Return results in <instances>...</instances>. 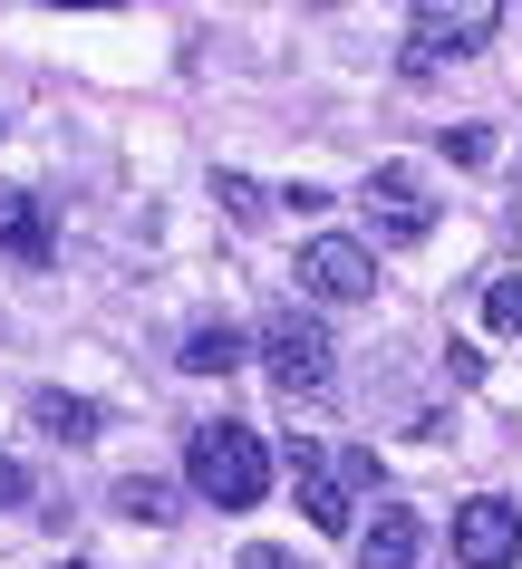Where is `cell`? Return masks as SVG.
Returning <instances> with one entry per match:
<instances>
[{
	"instance_id": "52a82bcc",
	"label": "cell",
	"mask_w": 522,
	"mask_h": 569,
	"mask_svg": "<svg viewBox=\"0 0 522 569\" xmlns=\"http://www.w3.org/2000/svg\"><path fill=\"white\" fill-rule=\"evenodd\" d=\"M290 482H301V511L319 531H358V502H348V482H338V463L319 445H290Z\"/></svg>"
},
{
	"instance_id": "9a60e30c",
	"label": "cell",
	"mask_w": 522,
	"mask_h": 569,
	"mask_svg": "<svg viewBox=\"0 0 522 569\" xmlns=\"http://www.w3.org/2000/svg\"><path fill=\"white\" fill-rule=\"evenodd\" d=\"M445 154L455 164H493V126H445Z\"/></svg>"
},
{
	"instance_id": "7c38bea8",
	"label": "cell",
	"mask_w": 522,
	"mask_h": 569,
	"mask_svg": "<svg viewBox=\"0 0 522 569\" xmlns=\"http://www.w3.org/2000/svg\"><path fill=\"white\" fill-rule=\"evenodd\" d=\"M117 511L155 531V521H175V482H155V473H126V482H117Z\"/></svg>"
},
{
	"instance_id": "7a4b0ae2",
	"label": "cell",
	"mask_w": 522,
	"mask_h": 569,
	"mask_svg": "<svg viewBox=\"0 0 522 569\" xmlns=\"http://www.w3.org/2000/svg\"><path fill=\"white\" fill-rule=\"evenodd\" d=\"M503 30V10L493 0H426V10H406V78H435V68H455V59H474L484 39Z\"/></svg>"
},
{
	"instance_id": "ac0fdd59",
	"label": "cell",
	"mask_w": 522,
	"mask_h": 569,
	"mask_svg": "<svg viewBox=\"0 0 522 569\" xmlns=\"http://www.w3.org/2000/svg\"><path fill=\"white\" fill-rule=\"evenodd\" d=\"M68 569H88V560H68Z\"/></svg>"
},
{
	"instance_id": "5bb4252c",
	"label": "cell",
	"mask_w": 522,
	"mask_h": 569,
	"mask_svg": "<svg viewBox=\"0 0 522 569\" xmlns=\"http://www.w3.org/2000/svg\"><path fill=\"white\" fill-rule=\"evenodd\" d=\"M484 329H522V270H503L484 290Z\"/></svg>"
},
{
	"instance_id": "30bf717a",
	"label": "cell",
	"mask_w": 522,
	"mask_h": 569,
	"mask_svg": "<svg viewBox=\"0 0 522 569\" xmlns=\"http://www.w3.org/2000/svg\"><path fill=\"white\" fill-rule=\"evenodd\" d=\"M233 367H243V329L233 319H204L185 338V377H233Z\"/></svg>"
},
{
	"instance_id": "8992f818",
	"label": "cell",
	"mask_w": 522,
	"mask_h": 569,
	"mask_svg": "<svg viewBox=\"0 0 522 569\" xmlns=\"http://www.w3.org/2000/svg\"><path fill=\"white\" fill-rule=\"evenodd\" d=\"M455 560L464 569H513L522 560V511L503 502V492H474V502L455 511Z\"/></svg>"
},
{
	"instance_id": "ba28073f",
	"label": "cell",
	"mask_w": 522,
	"mask_h": 569,
	"mask_svg": "<svg viewBox=\"0 0 522 569\" xmlns=\"http://www.w3.org/2000/svg\"><path fill=\"white\" fill-rule=\"evenodd\" d=\"M416 560H426V521L406 502H377L358 531V569H416Z\"/></svg>"
},
{
	"instance_id": "5b68a950",
	"label": "cell",
	"mask_w": 522,
	"mask_h": 569,
	"mask_svg": "<svg viewBox=\"0 0 522 569\" xmlns=\"http://www.w3.org/2000/svg\"><path fill=\"white\" fill-rule=\"evenodd\" d=\"M368 222H377V241H426L435 232L426 174H416V164H377L368 174Z\"/></svg>"
},
{
	"instance_id": "277c9868",
	"label": "cell",
	"mask_w": 522,
	"mask_h": 569,
	"mask_svg": "<svg viewBox=\"0 0 522 569\" xmlns=\"http://www.w3.org/2000/svg\"><path fill=\"white\" fill-rule=\"evenodd\" d=\"M301 290H309V300H329V309H368V290H377L368 241H348V232L301 241Z\"/></svg>"
},
{
	"instance_id": "2e32d148",
	"label": "cell",
	"mask_w": 522,
	"mask_h": 569,
	"mask_svg": "<svg viewBox=\"0 0 522 569\" xmlns=\"http://www.w3.org/2000/svg\"><path fill=\"white\" fill-rule=\"evenodd\" d=\"M20 502H30V473H20V463L0 453V511H20Z\"/></svg>"
},
{
	"instance_id": "4fadbf2b",
	"label": "cell",
	"mask_w": 522,
	"mask_h": 569,
	"mask_svg": "<svg viewBox=\"0 0 522 569\" xmlns=\"http://www.w3.org/2000/svg\"><path fill=\"white\" fill-rule=\"evenodd\" d=\"M214 193L233 203V222H272V193H262L252 174H214Z\"/></svg>"
},
{
	"instance_id": "9c48e42d",
	"label": "cell",
	"mask_w": 522,
	"mask_h": 569,
	"mask_svg": "<svg viewBox=\"0 0 522 569\" xmlns=\"http://www.w3.org/2000/svg\"><path fill=\"white\" fill-rule=\"evenodd\" d=\"M0 251L49 261V212H39V193H20V183H0Z\"/></svg>"
},
{
	"instance_id": "3957f363",
	"label": "cell",
	"mask_w": 522,
	"mask_h": 569,
	"mask_svg": "<svg viewBox=\"0 0 522 569\" xmlns=\"http://www.w3.org/2000/svg\"><path fill=\"white\" fill-rule=\"evenodd\" d=\"M262 367H272V387L280 396H319L329 387V329H319V319H309V309H280L272 329H262Z\"/></svg>"
},
{
	"instance_id": "e0dca14e",
	"label": "cell",
	"mask_w": 522,
	"mask_h": 569,
	"mask_svg": "<svg viewBox=\"0 0 522 569\" xmlns=\"http://www.w3.org/2000/svg\"><path fill=\"white\" fill-rule=\"evenodd\" d=\"M243 569H309V560H290V550H243Z\"/></svg>"
},
{
	"instance_id": "6da1fadb",
	"label": "cell",
	"mask_w": 522,
	"mask_h": 569,
	"mask_svg": "<svg viewBox=\"0 0 522 569\" xmlns=\"http://www.w3.org/2000/svg\"><path fill=\"white\" fill-rule=\"evenodd\" d=\"M185 482L214 511H252L272 492V445H262L252 425H194L185 435Z\"/></svg>"
},
{
	"instance_id": "8fae6325",
	"label": "cell",
	"mask_w": 522,
	"mask_h": 569,
	"mask_svg": "<svg viewBox=\"0 0 522 569\" xmlns=\"http://www.w3.org/2000/svg\"><path fill=\"white\" fill-rule=\"evenodd\" d=\"M30 425H39V435H59V445H88V435H97V406L49 387V396H30Z\"/></svg>"
}]
</instances>
